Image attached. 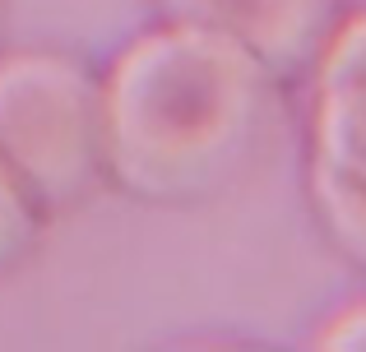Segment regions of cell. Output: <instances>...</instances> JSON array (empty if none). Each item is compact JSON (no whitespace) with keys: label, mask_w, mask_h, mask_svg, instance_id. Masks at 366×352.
Instances as JSON below:
<instances>
[{"label":"cell","mask_w":366,"mask_h":352,"mask_svg":"<svg viewBox=\"0 0 366 352\" xmlns=\"http://www.w3.org/2000/svg\"><path fill=\"white\" fill-rule=\"evenodd\" d=\"M269 107V65L227 33L172 24L112 65L102 154L139 195H195L242 163Z\"/></svg>","instance_id":"1"},{"label":"cell","mask_w":366,"mask_h":352,"mask_svg":"<svg viewBox=\"0 0 366 352\" xmlns=\"http://www.w3.org/2000/svg\"><path fill=\"white\" fill-rule=\"evenodd\" d=\"M102 93L65 56L0 61V163L42 199H70L98 172Z\"/></svg>","instance_id":"2"},{"label":"cell","mask_w":366,"mask_h":352,"mask_svg":"<svg viewBox=\"0 0 366 352\" xmlns=\"http://www.w3.org/2000/svg\"><path fill=\"white\" fill-rule=\"evenodd\" d=\"M177 24L227 33L269 70H292L320 46L334 0H162Z\"/></svg>","instance_id":"3"},{"label":"cell","mask_w":366,"mask_h":352,"mask_svg":"<svg viewBox=\"0 0 366 352\" xmlns=\"http://www.w3.org/2000/svg\"><path fill=\"white\" fill-rule=\"evenodd\" d=\"M315 158L366 186V79L320 84L315 102Z\"/></svg>","instance_id":"4"},{"label":"cell","mask_w":366,"mask_h":352,"mask_svg":"<svg viewBox=\"0 0 366 352\" xmlns=\"http://www.w3.org/2000/svg\"><path fill=\"white\" fill-rule=\"evenodd\" d=\"M311 186H315V204H320L325 223H330L334 241L352 255V260L366 264V186L334 167H325L315 158L311 167Z\"/></svg>","instance_id":"5"},{"label":"cell","mask_w":366,"mask_h":352,"mask_svg":"<svg viewBox=\"0 0 366 352\" xmlns=\"http://www.w3.org/2000/svg\"><path fill=\"white\" fill-rule=\"evenodd\" d=\"M343 79H366V14L348 19L330 37V51L320 61V84H343Z\"/></svg>","instance_id":"6"},{"label":"cell","mask_w":366,"mask_h":352,"mask_svg":"<svg viewBox=\"0 0 366 352\" xmlns=\"http://www.w3.org/2000/svg\"><path fill=\"white\" fill-rule=\"evenodd\" d=\"M28 241V204L19 195V181L0 163V264Z\"/></svg>","instance_id":"7"},{"label":"cell","mask_w":366,"mask_h":352,"mask_svg":"<svg viewBox=\"0 0 366 352\" xmlns=\"http://www.w3.org/2000/svg\"><path fill=\"white\" fill-rule=\"evenodd\" d=\"M315 348H330V352H366V301L343 316H334L330 325L315 334Z\"/></svg>","instance_id":"8"}]
</instances>
